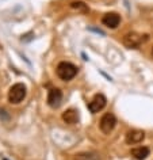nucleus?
<instances>
[{"instance_id":"obj_1","label":"nucleus","mask_w":153,"mask_h":160,"mask_svg":"<svg viewBox=\"0 0 153 160\" xmlns=\"http://www.w3.org/2000/svg\"><path fill=\"white\" fill-rule=\"evenodd\" d=\"M56 72H57V76L61 80H64V82H69V80H72L76 75H77L79 68L69 61H61L57 65Z\"/></svg>"},{"instance_id":"obj_2","label":"nucleus","mask_w":153,"mask_h":160,"mask_svg":"<svg viewBox=\"0 0 153 160\" xmlns=\"http://www.w3.org/2000/svg\"><path fill=\"white\" fill-rule=\"evenodd\" d=\"M148 35L146 34H138L136 31H130V33L125 34L123 38H122V42L126 48H130V49H134V48H138L141 46L144 42L148 41Z\"/></svg>"},{"instance_id":"obj_3","label":"nucleus","mask_w":153,"mask_h":160,"mask_svg":"<svg viewBox=\"0 0 153 160\" xmlns=\"http://www.w3.org/2000/svg\"><path fill=\"white\" fill-rule=\"evenodd\" d=\"M26 94H27L26 86L23 83H17L8 91V102L14 103V105H18V103H21L26 98Z\"/></svg>"},{"instance_id":"obj_4","label":"nucleus","mask_w":153,"mask_h":160,"mask_svg":"<svg viewBox=\"0 0 153 160\" xmlns=\"http://www.w3.org/2000/svg\"><path fill=\"white\" fill-rule=\"evenodd\" d=\"M115 125H116V118H115V115L112 113H106L102 118H100L99 128H100V130H102L104 134H110L111 132L114 130Z\"/></svg>"},{"instance_id":"obj_5","label":"nucleus","mask_w":153,"mask_h":160,"mask_svg":"<svg viewBox=\"0 0 153 160\" xmlns=\"http://www.w3.org/2000/svg\"><path fill=\"white\" fill-rule=\"evenodd\" d=\"M107 105V99L103 94H96L94 98L91 99V102L88 103V110L91 111L92 114H96L99 111H102Z\"/></svg>"},{"instance_id":"obj_6","label":"nucleus","mask_w":153,"mask_h":160,"mask_svg":"<svg viewBox=\"0 0 153 160\" xmlns=\"http://www.w3.org/2000/svg\"><path fill=\"white\" fill-rule=\"evenodd\" d=\"M62 102V92L60 88H52L47 94V105L52 109H57Z\"/></svg>"},{"instance_id":"obj_7","label":"nucleus","mask_w":153,"mask_h":160,"mask_svg":"<svg viewBox=\"0 0 153 160\" xmlns=\"http://www.w3.org/2000/svg\"><path fill=\"white\" fill-rule=\"evenodd\" d=\"M102 23L108 29H116L121 23V17L116 12H107L103 15Z\"/></svg>"},{"instance_id":"obj_8","label":"nucleus","mask_w":153,"mask_h":160,"mask_svg":"<svg viewBox=\"0 0 153 160\" xmlns=\"http://www.w3.org/2000/svg\"><path fill=\"white\" fill-rule=\"evenodd\" d=\"M145 138V133L142 130H138V129H133V130H129L126 136H125V141L129 145H133V144H140L142 140Z\"/></svg>"},{"instance_id":"obj_9","label":"nucleus","mask_w":153,"mask_h":160,"mask_svg":"<svg viewBox=\"0 0 153 160\" xmlns=\"http://www.w3.org/2000/svg\"><path fill=\"white\" fill-rule=\"evenodd\" d=\"M62 121L68 125H75L79 122V111L76 109H68L62 113Z\"/></svg>"},{"instance_id":"obj_10","label":"nucleus","mask_w":153,"mask_h":160,"mask_svg":"<svg viewBox=\"0 0 153 160\" xmlns=\"http://www.w3.org/2000/svg\"><path fill=\"white\" fill-rule=\"evenodd\" d=\"M131 156L137 160H144L146 159L149 153H151V149H149L148 147H137V148H133L131 149Z\"/></svg>"},{"instance_id":"obj_11","label":"nucleus","mask_w":153,"mask_h":160,"mask_svg":"<svg viewBox=\"0 0 153 160\" xmlns=\"http://www.w3.org/2000/svg\"><path fill=\"white\" fill-rule=\"evenodd\" d=\"M73 160H102L100 159V155L98 152H80V153H76Z\"/></svg>"},{"instance_id":"obj_12","label":"nucleus","mask_w":153,"mask_h":160,"mask_svg":"<svg viewBox=\"0 0 153 160\" xmlns=\"http://www.w3.org/2000/svg\"><path fill=\"white\" fill-rule=\"evenodd\" d=\"M71 8H73V10H77L80 11V12H84V14H87L88 11H90V8H88V6L84 2H72L71 3Z\"/></svg>"},{"instance_id":"obj_13","label":"nucleus","mask_w":153,"mask_h":160,"mask_svg":"<svg viewBox=\"0 0 153 160\" xmlns=\"http://www.w3.org/2000/svg\"><path fill=\"white\" fill-rule=\"evenodd\" d=\"M0 119H2V121H8L10 119V114L7 113L4 109H0Z\"/></svg>"},{"instance_id":"obj_14","label":"nucleus","mask_w":153,"mask_h":160,"mask_svg":"<svg viewBox=\"0 0 153 160\" xmlns=\"http://www.w3.org/2000/svg\"><path fill=\"white\" fill-rule=\"evenodd\" d=\"M90 30H91V31H95V33H98V34H100V35H106V34H104V31H102L100 29H95V27H90Z\"/></svg>"},{"instance_id":"obj_15","label":"nucleus","mask_w":153,"mask_h":160,"mask_svg":"<svg viewBox=\"0 0 153 160\" xmlns=\"http://www.w3.org/2000/svg\"><path fill=\"white\" fill-rule=\"evenodd\" d=\"M152 56H153V49H152Z\"/></svg>"}]
</instances>
